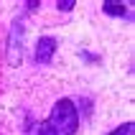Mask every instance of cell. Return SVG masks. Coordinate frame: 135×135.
<instances>
[{
    "mask_svg": "<svg viewBox=\"0 0 135 135\" xmlns=\"http://www.w3.org/2000/svg\"><path fill=\"white\" fill-rule=\"evenodd\" d=\"M76 128H79V110L71 99L61 97L54 102L51 115L36 128L33 135H74Z\"/></svg>",
    "mask_w": 135,
    "mask_h": 135,
    "instance_id": "1",
    "label": "cell"
},
{
    "mask_svg": "<svg viewBox=\"0 0 135 135\" xmlns=\"http://www.w3.org/2000/svg\"><path fill=\"white\" fill-rule=\"evenodd\" d=\"M23 36H26L23 18H15L10 26V36H8V64L10 66H18L23 59Z\"/></svg>",
    "mask_w": 135,
    "mask_h": 135,
    "instance_id": "2",
    "label": "cell"
},
{
    "mask_svg": "<svg viewBox=\"0 0 135 135\" xmlns=\"http://www.w3.org/2000/svg\"><path fill=\"white\" fill-rule=\"evenodd\" d=\"M54 54H56V38H54V36H44V38H38V44H36V54H33V59H36L38 66H46V64H51Z\"/></svg>",
    "mask_w": 135,
    "mask_h": 135,
    "instance_id": "3",
    "label": "cell"
},
{
    "mask_svg": "<svg viewBox=\"0 0 135 135\" xmlns=\"http://www.w3.org/2000/svg\"><path fill=\"white\" fill-rule=\"evenodd\" d=\"M102 10H105L107 15H115V18L128 15V8H125V3H117V0H105V3H102Z\"/></svg>",
    "mask_w": 135,
    "mask_h": 135,
    "instance_id": "4",
    "label": "cell"
},
{
    "mask_svg": "<svg viewBox=\"0 0 135 135\" xmlns=\"http://www.w3.org/2000/svg\"><path fill=\"white\" fill-rule=\"evenodd\" d=\"M133 130H135L133 122H122V125H117L112 133H107V135H133Z\"/></svg>",
    "mask_w": 135,
    "mask_h": 135,
    "instance_id": "5",
    "label": "cell"
},
{
    "mask_svg": "<svg viewBox=\"0 0 135 135\" xmlns=\"http://www.w3.org/2000/svg\"><path fill=\"white\" fill-rule=\"evenodd\" d=\"M74 5H76L74 0H59V3H56V8H59V10H64V13H69Z\"/></svg>",
    "mask_w": 135,
    "mask_h": 135,
    "instance_id": "6",
    "label": "cell"
}]
</instances>
